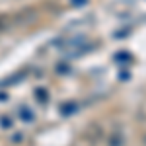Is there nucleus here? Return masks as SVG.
Here are the masks:
<instances>
[{
    "label": "nucleus",
    "instance_id": "1",
    "mask_svg": "<svg viewBox=\"0 0 146 146\" xmlns=\"http://www.w3.org/2000/svg\"><path fill=\"white\" fill-rule=\"evenodd\" d=\"M109 146H123V136L119 135V133L111 135V138H109Z\"/></svg>",
    "mask_w": 146,
    "mask_h": 146
},
{
    "label": "nucleus",
    "instance_id": "2",
    "mask_svg": "<svg viewBox=\"0 0 146 146\" xmlns=\"http://www.w3.org/2000/svg\"><path fill=\"white\" fill-rule=\"evenodd\" d=\"M60 111L64 113V115H68V113H74V111H76V105H72V103H70V105H62V109H60Z\"/></svg>",
    "mask_w": 146,
    "mask_h": 146
},
{
    "label": "nucleus",
    "instance_id": "3",
    "mask_svg": "<svg viewBox=\"0 0 146 146\" xmlns=\"http://www.w3.org/2000/svg\"><path fill=\"white\" fill-rule=\"evenodd\" d=\"M144 142H146V138H144Z\"/></svg>",
    "mask_w": 146,
    "mask_h": 146
}]
</instances>
